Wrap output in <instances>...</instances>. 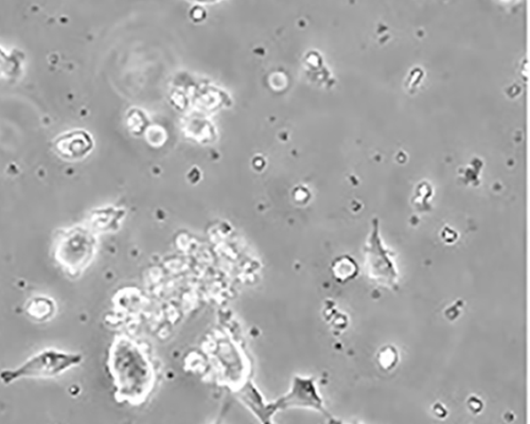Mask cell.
Wrapping results in <instances>:
<instances>
[{"label": "cell", "instance_id": "obj_2", "mask_svg": "<svg viewBox=\"0 0 530 424\" xmlns=\"http://www.w3.org/2000/svg\"><path fill=\"white\" fill-rule=\"evenodd\" d=\"M83 362L80 353L47 348L27 358L18 367L4 369L0 373V381L4 385L25 379H51L62 376Z\"/></svg>", "mask_w": 530, "mask_h": 424}, {"label": "cell", "instance_id": "obj_4", "mask_svg": "<svg viewBox=\"0 0 530 424\" xmlns=\"http://www.w3.org/2000/svg\"><path fill=\"white\" fill-rule=\"evenodd\" d=\"M368 252V268L371 279L393 287L397 284V273L391 258L387 255L378 238V233H373L370 240V247L366 249Z\"/></svg>", "mask_w": 530, "mask_h": 424}, {"label": "cell", "instance_id": "obj_7", "mask_svg": "<svg viewBox=\"0 0 530 424\" xmlns=\"http://www.w3.org/2000/svg\"><path fill=\"white\" fill-rule=\"evenodd\" d=\"M26 311L31 318L37 320V322H46L56 312V304L51 298L38 296L30 299L27 303Z\"/></svg>", "mask_w": 530, "mask_h": 424}, {"label": "cell", "instance_id": "obj_6", "mask_svg": "<svg viewBox=\"0 0 530 424\" xmlns=\"http://www.w3.org/2000/svg\"><path fill=\"white\" fill-rule=\"evenodd\" d=\"M92 148V140L83 130H73L59 136L56 141V149L59 155L67 160H79Z\"/></svg>", "mask_w": 530, "mask_h": 424}, {"label": "cell", "instance_id": "obj_8", "mask_svg": "<svg viewBox=\"0 0 530 424\" xmlns=\"http://www.w3.org/2000/svg\"><path fill=\"white\" fill-rule=\"evenodd\" d=\"M338 261H340V263L335 264V275L337 277L338 280L347 281L357 275L347 271V268L355 265L354 261L351 257H346V266H344L343 258L338 259Z\"/></svg>", "mask_w": 530, "mask_h": 424}, {"label": "cell", "instance_id": "obj_1", "mask_svg": "<svg viewBox=\"0 0 530 424\" xmlns=\"http://www.w3.org/2000/svg\"><path fill=\"white\" fill-rule=\"evenodd\" d=\"M109 372L117 393L125 400L138 402L149 393L153 372L149 361L133 342L119 340L109 351Z\"/></svg>", "mask_w": 530, "mask_h": 424}, {"label": "cell", "instance_id": "obj_5", "mask_svg": "<svg viewBox=\"0 0 530 424\" xmlns=\"http://www.w3.org/2000/svg\"><path fill=\"white\" fill-rule=\"evenodd\" d=\"M292 406L312 407V409L324 412L320 398L316 393L313 382L309 380L297 378L291 393L284 397L281 402L273 405L274 410L287 409Z\"/></svg>", "mask_w": 530, "mask_h": 424}, {"label": "cell", "instance_id": "obj_3", "mask_svg": "<svg viewBox=\"0 0 530 424\" xmlns=\"http://www.w3.org/2000/svg\"><path fill=\"white\" fill-rule=\"evenodd\" d=\"M95 244L87 233L76 230L65 232L54 247V258L70 276H78L91 264Z\"/></svg>", "mask_w": 530, "mask_h": 424}]
</instances>
